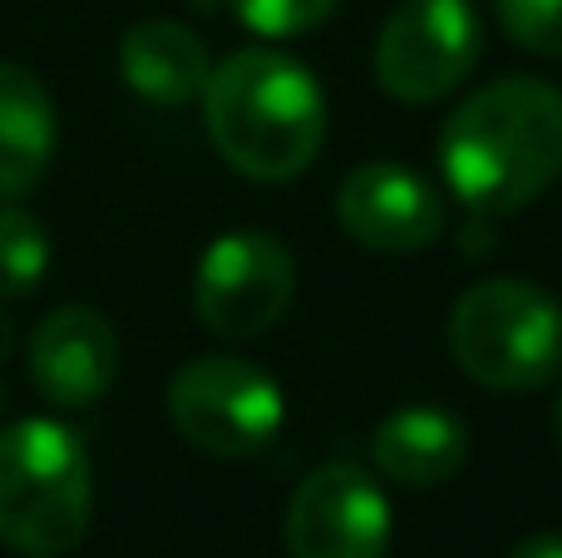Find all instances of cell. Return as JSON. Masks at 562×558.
I'll return each instance as SVG.
<instances>
[{"label":"cell","mask_w":562,"mask_h":558,"mask_svg":"<svg viewBox=\"0 0 562 558\" xmlns=\"http://www.w3.org/2000/svg\"><path fill=\"white\" fill-rule=\"evenodd\" d=\"M49 272V233L30 208L0 203V297H30Z\"/></svg>","instance_id":"5bb4252c"},{"label":"cell","mask_w":562,"mask_h":558,"mask_svg":"<svg viewBox=\"0 0 562 558\" xmlns=\"http://www.w3.org/2000/svg\"><path fill=\"white\" fill-rule=\"evenodd\" d=\"M203 119L223 164L252 183L306 174L326 144V94L316 75L272 45H247L213 65Z\"/></svg>","instance_id":"7a4b0ae2"},{"label":"cell","mask_w":562,"mask_h":558,"mask_svg":"<svg viewBox=\"0 0 562 558\" xmlns=\"http://www.w3.org/2000/svg\"><path fill=\"white\" fill-rule=\"evenodd\" d=\"M508 558H562V534H528Z\"/></svg>","instance_id":"e0dca14e"},{"label":"cell","mask_w":562,"mask_h":558,"mask_svg":"<svg viewBox=\"0 0 562 558\" xmlns=\"http://www.w3.org/2000/svg\"><path fill=\"white\" fill-rule=\"evenodd\" d=\"M484 20L474 0H400L375 40V79L400 104H435L474 75Z\"/></svg>","instance_id":"8992f818"},{"label":"cell","mask_w":562,"mask_h":558,"mask_svg":"<svg viewBox=\"0 0 562 558\" xmlns=\"http://www.w3.org/2000/svg\"><path fill=\"white\" fill-rule=\"evenodd\" d=\"M553 440H558V450H562V401H558V411H553Z\"/></svg>","instance_id":"d6986e66"},{"label":"cell","mask_w":562,"mask_h":558,"mask_svg":"<svg viewBox=\"0 0 562 558\" xmlns=\"http://www.w3.org/2000/svg\"><path fill=\"white\" fill-rule=\"evenodd\" d=\"M494 20L518 49L562 59V0H494Z\"/></svg>","instance_id":"9a60e30c"},{"label":"cell","mask_w":562,"mask_h":558,"mask_svg":"<svg viewBox=\"0 0 562 558\" xmlns=\"http://www.w3.org/2000/svg\"><path fill=\"white\" fill-rule=\"evenodd\" d=\"M55 104L40 75L0 59V203H15L55 158Z\"/></svg>","instance_id":"4fadbf2b"},{"label":"cell","mask_w":562,"mask_h":558,"mask_svg":"<svg viewBox=\"0 0 562 558\" xmlns=\"http://www.w3.org/2000/svg\"><path fill=\"white\" fill-rule=\"evenodd\" d=\"M227 5H233V15L243 20L252 35L291 40V35L316 30L340 0H227Z\"/></svg>","instance_id":"2e32d148"},{"label":"cell","mask_w":562,"mask_h":558,"mask_svg":"<svg viewBox=\"0 0 562 558\" xmlns=\"http://www.w3.org/2000/svg\"><path fill=\"white\" fill-rule=\"evenodd\" d=\"M296 297V263L262 227L223 233L193 277V312L213 336L252 342L286 316Z\"/></svg>","instance_id":"52a82bcc"},{"label":"cell","mask_w":562,"mask_h":558,"mask_svg":"<svg viewBox=\"0 0 562 558\" xmlns=\"http://www.w3.org/2000/svg\"><path fill=\"white\" fill-rule=\"evenodd\" d=\"M445 336L459 371L488 391H538L562 371V306L524 277L474 282Z\"/></svg>","instance_id":"277c9868"},{"label":"cell","mask_w":562,"mask_h":558,"mask_svg":"<svg viewBox=\"0 0 562 558\" xmlns=\"http://www.w3.org/2000/svg\"><path fill=\"white\" fill-rule=\"evenodd\" d=\"M0 411H5V386H0Z\"/></svg>","instance_id":"ffe728a7"},{"label":"cell","mask_w":562,"mask_h":558,"mask_svg":"<svg viewBox=\"0 0 562 558\" xmlns=\"http://www.w3.org/2000/svg\"><path fill=\"white\" fill-rule=\"evenodd\" d=\"M375 470L409 490H435V484L454 480L469 460V435L449 411L435 405H405V411L385 415L370 440Z\"/></svg>","instance_id":"7c38bea8"},{"label":"cell","mask_w":562,"mask_h":558,"mask_svg":"<svg viewBox=\"0 0 562 558\" xmlns=\"http://www.w3.org/2000/svg\"><path fill=\"white\" fill-rule=\"evenodd\" d=\"M10 346H15V332H10V322H5V316H0V361H5V356H10Z\"/></svg>","instance_id":"ac0fdd59"},{"label":"cell","mask_w":562,"mask_h":558,"mask_svg":"<svg viewBox=\"0 0 562 558\" xmlns=\"http://www.w3.org/2000/svg\"><path fill=\"white\" fill-rule=\"evenodd\" d=\"M119 75L144 104L178 109L203 99L213 59L203 40L178 20H138L119 45Z\"/></svg>","instance_id":"8fae6325"},{"label":"cell","mask_w":562,"mask_h":558,"mask_svg":"<svg viewBox=\"0 0 562 558\" xmlns=\"http://www.w3.org/2000/svg\"><path fill=\"white\" fill-rule=\"evenodd\" d=\"M168 421L193 450L247 460L277 440L286 401L272 376L243 356H193L168 381Z\"/></svg>","instance_id":"5b68a950"},{"label":"cell","mask_w":562,"mask_h":558,"mask_svg":"<svg viewBox=\"0 0 562 558\" xmlns=\"http://www.w3.org/2000/svg\"><path fill=\"white\" fill-rule=\"evenodd\" d=\"M94 514V465L69 425L30 415L0 431V544L20 558H65Z\"/></svg>","instance_id":"3957f363"},{"label":"cell","mask_w":562,"mask_h":558,"mask_svg":"<svg viewBox=\"0 0 562 558\" xmlns=\"http://www.w3.org/2000/svg\"><path fill=\"white\" fill-rule=\"evenodd\" d=\"M281 539L291 558H385L390 500L370 470L330 460L296 484Z\"/></svg>","instance_id":"ba28073f"},{"label":"cell","mask_w":562,"mask_h":558,"mask_svg":"<svg viewBox=\"0 0 562 558\" xmlns=\"http://www.w3.org/2000/svg\"><path fill=\"white\" fill-rule=\"evenodd\" d=\"M336 217L370 253H419L445 233L439 193L395 158L350 168L336 193Z\"/></svg>","instance_id":"9c48e42d"},{"label":"cell","mask_w":562,"mask_h":558,"mask_svg":"<svg viewBox=\"0 0 562 558\" xmlns=\"http://www.w3.org/2000/svg\"><path fill=\"white\" fill-rule=\"evenodd\" d=\"M439 168L469 213H518L562 178V89L498 79L439 129Z\"/></svg>","instance_id":"6da1fadb"},{"label":"cell","mask_w":562,"mask_h":558,"mask_svg":"<svg viewBox=\"0 0 562 558\" xmlns=\"http://www.w3.org/2000/svg\"><path fill=\"white\" fill-rule=\"evenodd\" d=\"M119 376V336L94 306H55L30 332V381L59 411H89Z\"/></svg>","instance_id":"30bf717a"}]
</instances>
